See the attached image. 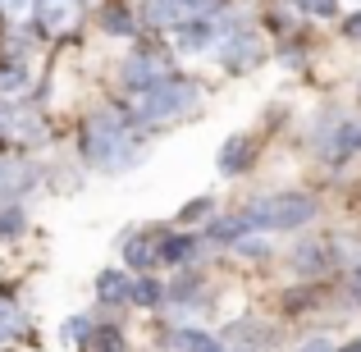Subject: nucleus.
Wrapping results in <instances>:
<instances>
[{"mask_svg": "<svg viewBox=\"0 0 361 352\" xmlns=\"http://www.w3.org/2000/svg\"><path fill=\"white\" fill-rule=\"evenodd\" d=\"M32 9H37V18H42V28L51 37L73 32L78 18H82V0H32Z\"/></svg>", "mask_w": 361, "mask_h": 352, "instance_id": "obj_5", "label": "nucleus"}, {"mask_svg": "<svg viewBox=\"0 0 361 352\" xmlns=\"http://www.w3.org/2000/svg\"><path fill=\"white\" fill-rule=\"evenodd\" d=\"M206 211H211V202H206V197H197V202H192V206H188V211H183V215H178V220H202V215H206Z\"/></svg>", "mask_w": 361, "mask_h": 352, "instance_id": "obj_24", "label": "nucleus"}, {"mask_svg": "<svg viewBox=\"0 0 361 352\" xmlns=\"http://www.w3.org/2000/svg\"><path fill=\"white\" fill-rule=\"evenodd\" d=\"M27 92V73H18V69H0V97L5 101H18Z\"/></svg>", "mask_w": 361, "mask_h": 352, "instance_id": "obj_12", "label": "nucleus"}, {"mask_svg": "<svg viewBox=\"0 0 361 352\" xmlns=\"http://www.w3.org/2000/svg\"><path fill=\"white\" fill-rule=\"evenodd\" d=\"M238 229H243V220H220V224H211V233H206V238H215V243H229Z\"/></svg>", "mask_w": 361, "mask_h": 352, "instance_id": "obj_23", "label": "nucleus"}, {"mask_svg": "<svg viewBox=\"0 0 361 352\" xmlns=\"http://www.w3.org/2000/svg\"><path fill=\"white\" fill-rule=\"evenodd\" d=\"M106 28H110L115 37H128V32H137L133 14H128V9H119V5H110V9H106Z\"/></svg>", "mask_w": 361, "mask_h": 352, "instance_id": "obj_14", "label": "nucleus"}, {"mask_svg": "<svg viewBox=\"0 0 361 352\" xmlns=\"http://www.w3.org/2000/svg\"><path fill=\"white\" fill-rule=\"evenodd\" d=\"M316 215V202L302 193H288V197H261L252 211H243V229H298Z\"/></svg>", "mask_w": 361, "mask_h": 352, "instance_id": "obj_3", "label": "nucleus"}, {"mask_svg": "<svg viewBox=\"0 0 361 352\" xmlns=\"http://www.w3.org/2000/svg\"><path fill=\"white\" fill-rule=\"evenodd\" d=\"M97 293L106 302H128V274H119V270H106L97 279Z\"/></svg>", "mask_w": 361, "mask_h": 352, "instance_id": "obj_10", "label": "nucleus"}, {"mask_svg": "<svg viewBox=\"0 0 361 352\" xmlns=\"http://www.w3.org/2000/svg\"><path fill=\"white\" fill-rule=\"evenodd\" d=\"M0 14H5L9 23H27V14H32V0H0Z\"/></svg>", "mask_w": 361, "mask_h": 352, "instance_id": "obj_18", "label": "nucleus"}, {"mask_svg": "<svg viewBox=\"0 0 361 352\" xmlns=\"http://www.w3.org/2000/svg\"><path fill=\"white\" fill-rule=\"evenodd\" d=\"M92 334V325H87V316H73L69 325H60V339L64 344H82V339Z\"/></svg>", "mask_w": 361, "mask_h": 352, "instance_id": "obj_17", "label": "nucleus"}, {"mask_svg": "<svg viewBox=\"0 0 361 352\" xmlns=\"http://www.w3.org/2000/svg\"><path fill=\"white\" fill-rule=\"evenodd\" d=\"M160 252H165L169 261H188V256H192V243H188V238H169Z\"/></svg>", "mask_w": 361, "mask_h": 352, "instance_id": "obj_21", "label": "nucleus"}, {"mask_svg": "<svg viewBox=\"0 0 361 352\" xmlns=\"http://www.w3.org/2000/svg\"><path fill=\"white\" fill-rule=\"evenodd\" d=\"M215 55H220L233 73H243V69H256V64H261V42H256V37H247L243 28H233V32L220 42V51H215Z\"/></svg>", "mask_w": 361, "mask_h": 352, "instance_id": "obj_6", "label": "nucleus"}, {"mask_svg": "<svg viewBox=\"0 0 361 352\" xmlns=\"http://www.w3.org/2000/svg\"><path fill=\"white\" fill-rule=\"evenodd\" d=\"M0 123H5V133H9L14 142H42V138H46L42 119L27 115V110H9V115H0Z\"/></svg>", "mask_w": 361, "mask_h": 352, "instance_id": "obj_9", "label": "nucleus"}, {"mask_svg": "<svg viewBox=\"0 0 361 352\" xmlns=\"http://www.w3.org/2000/svg\"><path fill=\"white\" fill-rule=\"evenodd\" d=\"M23 229V211H18V206H5V211H0V233H18Z\"/></svg>", "mask_w": 361, "mask_h": 352, "instance_id": "obj_20", "label": "nucleus"}, {"mask_svg": "<svg viewBox=\"0 0 361 352\" xmlns=\"http://www.w3.org/2000/svg\"><path fill=\"white\" fill-rule=\"evenodd\" d=\"M243 151H247V138H229V142H224V151H220V169H224V174H238V169H243Z\"/></svg>", "mask_w": 361, "mask_h": 352, "instance_id": "obj_11", "label": "nucleus"}, {"mask_svg": "<svg viewBox=\"0 0 361 352\" xmlns=\"http://www.w3.org/2000/svg\"><path fill=\"white\" fill-rule=\"evenodd\" d=\"M206 352H220V344H211V348H206Z\"/></svg>", "mask_w": 361, "mask_h": 352, "instance_id": "obj_30", "label": "nucleus"}, {"mask_svg": "<svg viewBox=\"0 0 361 352\" xmlns=\"http://www.w3.org/2000/svg\"><path fill=\"white\" fill-rule=\"evenodd\" d=\"M18 329H23V311H18L14 302H5V298H0V339L18 334Z\"/></svg>", "mask_w": 361, "mask_h": 352, "instance_id": "obj_13", "label": "nucleus"}, {"mask_svg": "<svg viewBox=\"0 0 361 352\" xmlns=\"http://www.w3.org/2000/svg\"><path fill=\"white\" fill-rule=\"evenodd\" d=\"M348 37H357V42H361V14L353 18V23H348Z\"/></svg>", "mask_w": 361, "mask_h": 352, "instance_id": "obj_27", "label": "nucleus"}, {"mask_svg": "<svg viewBox=\"0 0 361 352\" xmlns=\"http://www.w3.org/2000/svg\"><path fill=\"white\" fill-rule=\"evenodd\" d=\"M302 352H329V339H307Z\"/></svg>", "mask_w": 361, "mask_h": 352, "instance_id": "obj_26", "label": "nucleus"}, {"mask_svg": "<svg viewBox=\"0 0 361 352\" xmlns=\"http://www.w3.org/2000/svg\"><path fill=\"white\" fill-rule=\"evenodd\" d=\"M353 289H357V298H361V265L353 270Z\"/></svg>", "mask_w": 361, "mask_h": 352, "instance_id": "obj_28", "label": "nucleus"}, {"mask_svg": "<svg viewBox=\"0 0 361 352\" xmlns=\"http://www.w3.org/2000/svg\"><path fill=\"white\" fill-rule=\"evenodd\" d=\"M32 165H23V160H0V202H14L18 193H27L32 188Z\"/></svg>", "mask_w": 361, "mask_h": 352, "instance_id": "obj_8", "label": "nucleus"}, {"mask_svg": "<svg viewBox=\"0 0 361 352\" xmlns=\"http://www.w3.org/2000/svg\"><path fill=\"white\" fill-rule=\"evenodd\" d=\"M92 352H123L119 329H97V334H92Z\"/></svg>", "mask_w": 361, "mask_h": 352, "instance_id": "obj_16", "label": "nucleus"}, {"mask_svg": "<svg viewBox=\"0 0 361 352\" xmlns=\"http://www.w3.org/2000/svg\"><path fill=\"white\" fill-rule=\"evenodd\" d=\"M169 344L183 348V352H206V348H211V339L197 334V329H174V339H169Z\"/></svg>", "mask_w": 361, "mask_h": 352, "instance_id": "obj_15", "label": "nucleus"}, {"mask_svg": "<svg viewBox=\"0 0 361 352\" xmlns=\"http://www.w3.org/2000/svg\"><path fill=\"white\" fill-rule=\"evenodd\" d=\"M197 106H202V87H197V83H183V78H160V83H151V87L133 92V115L142 123L188 119V115H197Z\"/></svg>", "mask_w": 361, "mask_h": 352, "instance_id": "obj_1", "label": "nucleus"}, {"mask_svg": "<svg viewBox=\"0 0 361 352\" xmlns=\"http://www.w3.org/2000/svg\"><path fill=\"white\" fill-rule=\"evenodd\" d=\"M343 352H361V344H353V348H343Z\"/></svg>", "mask_w": 361, "mask_h": 352, "instance_id": "obj_29", "label": "nucleus"}, {"mask_svg": "<svg viewBox=\"0 0 361 352\" xmlns=\"http://www.w3.org/2000/svg\"><path fill=\"white\" fill-rule=\"evenodd\" d=\"M82 151H87V160L101 165V169H128L133 165V138H128V128H123L115 115H97L87 123Z\"/></svg>", "mask_w": 361, "mask_h": 352, "instance_id": "obj_2", "label": "nucleus"}, {"mask_svg": "<svg viewBox=\"0 0 361 352\" xmlns=\"http://www.w3.org/2000/svg\"><path fill=\"white\" fill-rule=\"evenodd\" d=\"M128 298L142 302V307H151V302L160 298V289H156V284H128Z\"/></svg>", "mask_w": 361, "mask_h": 352, "instance_id": "obj_22", "label": "nucleus"}, {"mask_svg": "<svg viewBox=\"0 0 361 352\" xmlns=\"http://www.w3.org/2000/svg\"><path fill=\"white\" fill-rule=\"evenodd\" d=\"M215 0H147V18L165 28H188L202 23V14H211Z\"/></svg>", "mask_w": 361, "mask_h": 352, "instance_id": "obj_4", "label": "nucleus"}, {"mask_svg": "<svg viewBox=\"0 0 361 352\" xmlns=\"http://www.w3.org/2000/svg\"><path fill=\"white\" fill-rule=\"evenodd\" d=\"M302 9H311V14H334V0H298Z\"/></svg>", "mask_w": 361, "mask_h": 352, "instance_id": "obj_25", "label": "nucleus"}, {"mask_svg": "<svg viewBox=\"0 0 361 352\" xmlns=\"http://www.w3.org/2000/svg\"><path fill=\"white\" fill-rule=\"evenodd\" d=\"M123 252H128V261H133V265H151V261H156V247L142 243V238H137V243H128Z\"/></svg>", "mask_w": 361, "mask_h": 352, "instance_id": "obj_19", "label": "nucleus"}, {"mask_svg": "<svg viewBox=\"0 0 361 352\" xmlns=\"http://www.w3.org/2000/svg\"><path fill=\"white\" fill-rule=\"evenodd\" d=\"M123 78L133 83V87H151V83H160V78H169V60L165 55H133L128 64H123Z\"/></svg>", "mask_w": 361, "mask_h": 352, "instance_id": "obj_7", "label": "nucleus"}, {"mask_svg": "<svg viewBox=\"0 0 361 352\" xmlns=\"http://www.w3.org/2000/svg\"><path fill=\"white\" fill-rule=\"evenodd\" d=\"M238 352H247V348H238Z\"/></svg>", "mask_w": 361, "mask_h": 352, "instance_id": "obj_31", "label": "nucleus"}]
</instances>
